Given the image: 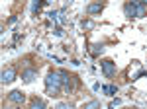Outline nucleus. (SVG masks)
Returning a JSON list of instances; mask_svg holds the SVG:
<instances>
[{
  "instance_id": "nucleus-1",
  "label": "nucleus",
  "mask_w": 147,
  "mask_h": 109,
  "mask_svg": "<svg viewBox=\"0 0 147 109\" xmlns=\"http://www.w3.org/2000/svg\"><path fill=\"white\" fill-rule=\"evenodd\" d=\"M63 90V80L59 76V72H49L45 78V92L47 96H59V92Z\"/></svg>"
},
{
  "instance_id": "nucleus-2",
  "label": "nucleus",
  "mask_w": 147,
  "mask_h": 109,
  "mask_svg": "<svg viewBox=\"0 0 147 109\" xmlns=\"http://www.w3.org/2000/svg\"><path fill=\"white\" fill-rule=\"evenodd\" d=\"M100 68H102V72H104L106 78H112L116 74V62H112V60H102Z\"/></svg>"
},
{
  "instance_id": "nucleus-3",
  "label": "nucleus",
  "mask_w": 147,
  "mask_h": 109,
  "mask_svg": "<svg viewBox=\"0 0 147 109\" xmlns=\"http://www.w3.org/2000/svg\"><path fill=\"white\" fill-rule=\"evenodd\" d=\"M14 78H16V68H14V66H8V68H4V70H2V74H0V80H2V84H10Z\"/></svg>"
},
{
  "instance_id": "nucleus-4",
  "label": "nucleus",
  "mask_w": 147,
  "mask_h": 109,
  "mask_svg": "<svg viewBox=\"0 0 147 109\" xmlns=\"http://www.w3.org/2000/svg\"><path fill=\"white\" fill-rule=\"evenodd\" d=\"M124 14L127 16V18H139L137 2H127V4H124Z\"/></svg>"
},
{
  "instance_id": "nucleus-5",
  "label": "nucleus",
  "mask_w": 147,
  "mask_h": 109,
  "mask_svg": "<svg viewBox=\"0 0 147 109\" xmlns=\"http://www.w3.org/2000/svg\"><path fill=\"white\" fill-rule=\"evenodd\" d=\"M8 99H10L12 103H16V105H22L24 101H26V94L20 92V90H14V92L8 94Z\"/></svg>"
},
{
  "instance_id": "nucleus-6",
  "label": "nucleus",
  "mask_w": 147,
  "mask_h": 109,
  "mask_svg": "<svg viewBox=\"0 0 147 109\" xmlns=\"http://www.w3.org/2000/svg\"><path fill=\"white\" fill-rule=\"evenodd\" d=\"M35 76H37V72H35L34 68H28V70H24V72H22V80H24V82H32Z\"/></svg>"
},
{
  "instance_id": "nucleus-7",
  "label": "nucleus",
  "mask_w": 147,
  "mask_h": 109,
  "mask_svg": "<svg viewBox=\"0 0 147 109\" xmlns=\"http://www.w3.org/2000/svg\"><path fill=\"white\" fill-rule=\"evenodd\" d=\"M102 8H104L102 4H88V8H86V12H88L90 16H94V14H100V12H102Z\"/></svg>"
},
{
  "instance_id": "nucleus-8",
  "label": "nucleus",
  "mask_w": 147,
  "mask_h": 109,
  "mask_svg": "<svg viewBox=\"0 0 147 109\" xmlns=\"http://www.w3.org/2000/svg\"><path fill=\"white\" fill-rule=\"evenodd\" d=\"M30 109H47L45 103L41 101V99H32V103H30Z\"/></svg>"
},
{
  "instance_id": "nucleus-9",
  "label": "nucleus",
  "mask_w": 147,
  "mask_h": 109,
  "mask_svg": "<svg viewBox=\"0 0 147 109\" xmlns=\"http://www.w3.org/2000/svg\"><path fill=\"white\" fill-rule=\"evenodd\" d=\"M82 109H100V101L92 99V101H88V103H84V105H82Z\"/></svg>"
},
{
  "instance_id": "nucleus-10",
  "label": "nucleus",
  "mask_w": 147,
  "mask_h": 109,
  "mask_svg": "<svg viewBox=\"0 0 147 109\" xmlns=\"http://www.w3.org/2000/svg\"><path fill=\"white\" fill-rule=\"evenodd\" d=\"M102 92L108 94V96H114V94H118V88L116 86H102Z\"/></svg>"
},
{
  "instance_id": "nucleus-11",
  "label": "nucleus",
  "mask_w": 147,
  "mask_h": 109,
  "mask_svg": "<svg viewBox=\"0 0 147 109\" xmlns=\"http://www.w3.org/2000/svg\"><path fill=\"white\" fill-rule=\"evenodd\" d=\"M102 51H104V45H100V43H94L92 45V49H90V53L96 56V54H100Z\"/></svg>"
},
{
  "instance_id": "nucleus-12",
  "label": "nucleus",
  "mask_w": 147,
  "mask_h": 109,
  "mask_svg": "<svg viewBox=\"0 0 147 109\" xmlns=\"http://www.w3.org/2000/svg\"><path fill=\"white\" fill-rule=\"evenodd\" d=\"M57 109H75V105H71V103H59Z\"/></svg>"
},
{
  "instance_id": "nucleus-13",
  "label": "nucleus",
  "mask_w": 147,
  "mask_h": 109,
  "mask_svg": "<svg viewBox=\"0 0 147 109\" xmlns=\"http://www.w3.org/2000/svg\"><path fill=\"white\" fill-rule=\"evenodd\" d=\"M41 6H43V2H34V6H32V8H34V12H37Z\"/></svg>"
},
{
  "instance_id": "nucleus-14",
  "label": "nucleus",
  "mask_w": 147,
  "mask_h": 109,
  "mask_svg": "<svg viewBox=\"0 0 147 109\" xmlns=\"http://www.w3.org/2000/svg\"><path fill=\"white\" fill-rule=\"evenodd\" d=\"M82 27H86V29H90V27H94V23H92V22H84V23H82Z\"/></svg>"
},
{
  "instance_id": "nucleus-15",
  "label": "nucleus",
  "mask_w": 147,
  "mask_h": 109,
  "mask_svg": "<svg viewBox=\"0 0 147 109\" xmlns=\"http://www.w3.org/2000/svg\"><path fill=\"white\" fill-rule=\"evenodd\" d=\"M4 109H10V107H4Z\"/></svg>"
},
{
  "instance_id": "nucleus-16",
  "label": "nucleus",
  "mask_w": 147,
  "mask_h": 109,
  "mask_svg": "<svg viewBox=\"0 0 147 109\" xmlns=\"http://www.w3.org/2000/svg\"><path fill=\"white\" fill-rule=\"evenodd\" d=\"M131 109H137V107H131Z\"/></svg>"
}]
</instances>
